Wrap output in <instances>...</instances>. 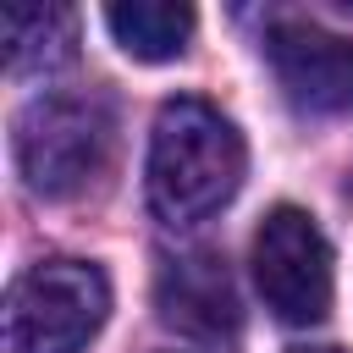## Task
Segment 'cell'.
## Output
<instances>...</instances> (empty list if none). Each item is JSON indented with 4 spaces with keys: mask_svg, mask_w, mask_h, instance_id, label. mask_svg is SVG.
<instances>
[{
    "mask_svg": "<svg viewBox=\"0 0 353 353\" xmlns=\"http://www.w3.org/2000/svg\"><path fill=\"white\" fill-rule=\"evenodd\" d=\"M254 287L287 325H314L331 309V248L298 204H276L254 232Z\"/></svg>",
    "mask_w": 353,
    "mask_h": 353,
    "instance_id": "277c9868",
    "label": "cell"
},
{
    "mask_svg": "<svg viewBox=\"0 0 353 353\" xmlns=\"http://www.w3.org/2000/svg\"><path fill=\"white\" fill-rule=\"evenodd\" d=\"M17 171L39 199H77L88 193L116 149V116L99 94H39L22 105L17 132Z\"/></svg>",
    "mask_w": 353,
    "mask_h": 353,
    "instance_id": "7a4b0ae2",
    "label": "cell"
},
{
    "mask_svg": "<svg viewBox=\"0 0 353 353\" xmlns=\"http://www.w3.org/2000/svg\"><path fill=\"white\" fill-rule=\"evenodd\" d=\"M105 28L132 61H176L199 17L193 6H176V0H121V6H105Z\"/></svg>",
    "mask_w": 353,
    "mask_h": 353,
    "instance_id": "ba28073f",
    "label": "cell"
},
{
    "mask_svg": "<svg viewBox=\"0 0 353 353\" xmlns=\"http://www.w3.org/2000/svg\"><path fill=\"white\" fill-rule=\"evenodd\" d=\"M0 44H6V66L17 77L50 72V66L72 61L77 11H66V6H6L0 11Z\"/></svg>",
    "mask_w": 353,
    "mask_h": 353,
    "instance_id": "52a82bcc",
    "label": "cell"
},
{
    "mask_svg": "<svg viewBox=\"0 0 353 353\" xmlns=\"http://www.w3.org/2000/svg\"><path fill=\"white\" fill-rule=\"evenodd\" d=\"M270 72L281 94L309 116L353 110V44L314 28V22H276L265 33Z\"/></svg>",
    "mask_w": 353,
    "mask_h": 353,
    "instance_id": "5b68a950",
    "label": "cell"
},
{
    "mask_svg": "<svg viewBox=\"0 0 353 353\" xmlns=\"http://www.w3.org/2000/svg\"><path fill=\"white\" fill-rule=\"evenodd\" d=\"M154 303H160V320L188 331V336L215 342V336L237 331V292H232V276L215 254L165 259L154 276Z\"/></svg>",
    "mask_w": 353,
    "mask_h": 353,
    "instance_id": "8992f818",
    "label": "cell"
},
{
    "mask_svg": "<svg viewBox=\"0 0 353 353\" xmlns=\"http://www.w3.org/2000/svg\"><path fill=\"white\" fill-rule=\"evenodd\" d=\"M243 132L204 99H165L149 132V210L165 226L215 215L243 188Z\"/></svg>",
    "mask_w": 353,
    "mask_h": 353,
    "instance_id": "6da1fadb",
    "label": "cell"
},
{
    "mask_svg": "<svg viewBox=\"0 0 353 353\" xmlns=\"http://www.w3.org/2000/svg\"><path fill=\"white\" fill-rule=\"evenodd\" d=\"M110 314V281L88 259H44L11 281L6 353H83Z\"/></svg>",
    "mask_w": 353,
    "mask_h": 353,
    "instance_id": "3957f363",
    "label": "cell"
},
{
    "mask_svg": "<svg viewBox=\"0 0 353 353\" xmlns=\"http://www.w3.org/2000/svg\"><path fill=\"white\" fill-rule=\"evenodd\" d=\"M298 353H342V347H298Z\"/></svg>",
    "mask_w": 353,
    "mask_h": 353,
    "instance_id": "9c48e42d",
    "label": "cell"
}]
</instances>
